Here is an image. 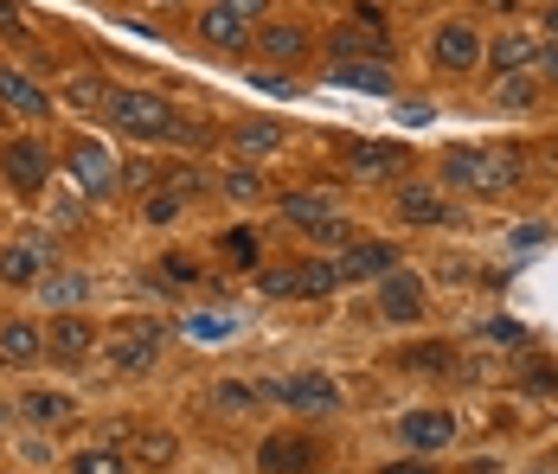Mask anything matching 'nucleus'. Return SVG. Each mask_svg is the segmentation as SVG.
<instances>
[{
  "instance_id": "obj_42",
  "label": "nucleus",
  "mask_w": 558,
  "mask_h": 474,
  "mask_svg": "<svg viewBox=\"0 0 558 474\" xmlns=\"http://www.w3.org/2000/svg\"><path fill=\"white\" fill-rule=\"evenodd\" d=\"M219 7H231L244 26H264V20H270V0H219Z\"/></svg>"
},
{
  "instance_id": "obj_26",
  "label": "nucleus",
  "mask_w": 558,
  "mask_h": 474,
  "mask_svg": "<svg viewBox=\"0 0 558 474\" xmlns=\"http://www.w3.org/2000/svg\"><path fill=\"white\" fill-rule=\"evenodd\" d=\"M328 52H335V64L340 58H379V64H391V46H386V33H360V26H340L335 39H328Z\"/></svg>"
},
{
  "instance_id": "obj_29",
  "label": "nucleus",
  "mask_w": 558,
  "mask_h": 474,
  "mask_svg": "<svg viewBox=\"0 0 558 474\" xmlns=\"http://www.w3.org/2000/svg\"><path fill=\"white\" fill-rule=\"evenodd\" d=\"M206 404H213L219 417H244V411H257V404H264V391H257V385H244V378H219V385L206 391Z\"/></svg>"
},
{
  "instance_id": "obj_41",
  "label": "nucleus",
  "mask_w": 558,
  "mask_h": 474,
  "mask_svg": "<svg viewBox=\"0 0 558 474\" xmlns=\"http://www.w3.org/2000/svg\"><path fill=\"white\" fill-rule=\"evenodd\" d=\"M308 238H322V244H353V224H347V218H322V224H308Z\"/></svg>"
},
{
  "instance_id": "obj_32",
  "label": "nucleus",
  "mask_w": 558,
  "mask_h": 474,
  "mask_svg": "<svg viewBox=\"0 0 558 474\" xmlns=\"http://www.w3.org/2000/svg\"><path fill=\"white\" fill-rule=\"evenodd\" d=\"M219 251H225V264L257 269V257H264V238H257L251 224H238V231H225V238H219Z\"/></svg>"
},
{
  "instance_id": "obj_44",
  "label": "nucleus",
  "mask_w": 558,
  "mask_h": 474,
  "mask_svg": "<svg viewBox=\"0 0 558 474\" xmlns=\"http://www.w3.org/2000/svg\"><path fill=\"white\" fill-rule=\"evenodd\" d=\"M379 474H437V469H430V462H386Z\"/></svg>"
},
{
  "instance_id": "obj_5",
  "label": "nucleus",
  "mask_w": 558,
  "mask_h": 474,
  "mask_svg": "<svg viewBox=\"0 0 558 474\" xmlns=\"http://www.w3.org/2000/svg\"><path fill=\"white\" fill-rule=\"evenodd\" d=\"M322 469V442L308 429H277L257 442V474H315Z\"/></svg>"
},
{
  "instance_id": "obj_17",
  "label": "nucleus",
  "mask_w": 558,
  "mask_h": 474,
  "mask_svg": "<svg viewBox=\"0 0 558 474\" xmlns=\"http://www.w3.org/2000/svg\"><path fill=\"white\" fill-rule=\"evenodd\" d=\"M251 33H257V26H244V20H238L231 7H219V0L199 13V46H213V52H251Z\"/></svg>"
},
{
  "instance_id": "obj_39",
  "label": "nucleus",
  "mask_w": 558,
  "mask_h": 474,
  "mask_svg": "<svg viewBox=\"0 0 558 474\" xmlns=\"http://www.w3.org/2000/svg\"><path fill=\"white\" fill-rule=\"evenodd\" d=\"M135 455H142V462H155V469H168V462H173V436H168V429L142 436V442H135Z\"/></svg>"
},
{
  "instance_id": "obj_22",
  "label": "nucleus",
  "mask_w": 558,
  "mask_h": 474,
  "mask_svg": "<svg viewBox=\"0 0 558 474\" xmlns=\"http://www.w3.org/2000/svg\"><path fill=\"white\" fill-rule=\"evenodd\" d=\"M33 289L46 295V308H58V315H64V308H84V302H90V276H77V269H46V276L33 282Z\"/></svg>"
},
{
  "instance_id": "obj_38",
  "label": "nucleus",
  "mask_w": 558,
  "mask_h": 474,
  "mask_svg": "<svg viewBox=\"0 0 558 474\" xmlns=\"http://www.w3.org/2000/svg\"><path fill=\"white\" fill-rule=\"evenodd\" d=\"M116 186H129V193H155V186H161V167H148V160H129Z\"/></svg>"
},
{
  "instance_id": "obj_7",
  "label": "nucleus",
  "mask_w": 558,
  "mask_h": 474,
  "mask_svg": "<svg viewBox=\"0 0 558 474\" xmlns=\"http://www.w3.org/2000/svg\"><path fill=\"white\" fill-rule=\"evenodd\" d=\"M379 315L391 320V327H411V320L430 315V289H424V276L417 269H386L379 276Z\"/></svg>"
},
{
  "instance_id": "obj_4",
  "label": "nucleus",
  "mask_w": 558,
  "mask_h": 474,
  "mask_svg": "<svg viewBox=\"0 0 558 474\" xmlns=\"http://www.w3.org/2000/svg\"><path fill=\"white\" fill-rule=\"evenodd\" d=\"M482 52H488V39H482L469 20H444V26L430 33V64H437L444 77H469V71H482Z\"/></svg>"
},
{
  "instance_id": "obj_34",
  "label": "nucleus",
  "mask_w": 558,
  "mask_h": 474,
  "mask_svg": "<svg viewBox=\"0 0 558 474\" xmlns=\"http://www.w3.org/2000/svg\"><path fill=\"white\" fill-rule=\"evenodd\" d=\"M122 469H129V462L116 455L110 442H97V449H77V455H71V474H122Z\"/></svg>"
},
{
  "instance_id": "obj_15",
  "label": "nucleus",
  "mask_w": 558,
  "mask_h": 474,
  "mask_svg": "<svg viewBox=\"0 0 558 474\" xmlns=\"http://www.w3.org/2000/svg\"><path fill=\"white\" fill-rule=\"evenodd\" d=\"M46 360V327L26 315L0 320V366H39Z\"/></svg>"
},
{
  "instance_id": "obj_35",
  "label": "nucleus",
  "mask_w": 558,
  "mask_h": 474,
  "mask_svg": "<svg viewBox=\"0 0 558 474\" xmlns=\"http://www.w3.org/2000/svg\"><path fill=\"white\" fill-rule=\"evenodd\" d=\"M180 206H186V199H180V193H168V186L142 193V218H148V224H173V218H180Z\"/></svg>"
},
{
  "instance_id": "obj_16",
  "label": "nucleus",
  "mask_w": 558,
  "mask_h": 474,
  "mask_svg": "<svg viewBox=\"0 0 558 474\" xmlns=\"http://www.w3.org/2000/svg\"><path fill=\"white\" fill-rule=\"evenodd\" d=\"M282 142H289V129H282V122H270V116H251V122H238V129H231V155L244 160V167L270 160Z\"/></svg>"
},
{
  "instance_id": "obj_30",
  "label": "nucleus",
  "mask_w": 558,
  "mask_h": 474,
  "mask_svg": "<svg viewBox=\"0 0 558 474\" xmlns=\"http://www.w3.org/2000/svg\"><path fill=\"white\" fill-rule=\"evenodd\" d=\"M110 84L97 77V71H77V77H64V104L71 109H110Z\"/></svg>"
},
{
  "instance_id": "obj_2",
  "label": "nucleus",
  "mask_w": 558,
  "mask_h": 474,
  "mask_svg": "<svg viewBox=\"0 0 558 474\" xmlns=\"http://www.w3.org/2000/svg\"><path fill=\"white\" fill-rule=\"evenodd\" d=\"M173 104L161 90H116L110 97V129L116 135H129V142H168L173 135Z\"/></svg>"
},
{
  "instance_id": "obj_33",
  "label": "nucleus",
  "mask_w": 558,
  "mask_h": 474,
  "mask_svg": "<svg viewBox=\"0 0 558 474\" xmlns=\"http://www.w3.org/2000/svg\"><path fill=\"white\" fill-rule=\"evenodd\" d=\"M495 104L501 109H533L539 104V77H533V71H507L501 90H495Z\"/></svg>"
},
{
  "instance_id": "obj_19",
  "label": "nucleus",
  "mask_w": 558,
  "mask_h": 474,
  "mask_svg": "<svg viewBox=\"0 0 558 474\" xmlns=\"http://www.w3.org/2000/svg\"><path fill=\"white\" fill-rule=\"evenodd\" d=\"M46 269H52V251L46 244H7L0 251V282H13V289H33Z\"/></svg>"
},
{
  "instance_id": "obj_1",
  "label": "nucleus",
  "mask_w": 558,
  "mask_h": 474,
  "mask_svg": "<svg viewBox=\"0 0 558 474\" xmlns=\"http://www.w3.org/2000/svg\"><path fill=\"white\" fill-rule=\"evenodd\" d=\"M444 180L475 193V199H501L520 186V148H449Z\"/></svg>"
},
{
  "instance_id": "obj_36",
  "label": "nucleus",
  "mask_w": 558,
  "mask_h": 474,
  "mask_svg": "<svg viewBox=\"0 0 558 474\" xmlns=\"http://www.w3.org/2000/svg\"><path fill=\"white\" fill-rule=\"evenodd\" d=\"M161 186L180 193V199H199V193H206V173H199V167H168V173H161Z\"/></svg>"
},
{
  "instance_id": "obj_21",
  "label": "nucleus",
  "mask_w": 558,
  "mask_h": 474,
  "mask_svg": "<svg viewBox=\"0 0 558 474\" xmlns=\"http://www.w3.org/2000/svg\"><path fill=\"white\" fill-rule=\"evenodd\" d=\"M20 411H26V423H39V429H64V423L77 417V398H71V391H46V385H33V391L20 398Z\"/></svg>"
},
{
  "instance_id": "obj_6",
  "label": "nucleus",
  "mask_w": 558,
  "mask_h": 474,
  "mask_svg": "<svg viewBox=\"0 0 558 474\" xmlns=\"http://www.w3.org/2000/svg\"><path fill=\"white\" fill-rule=\"evenodd\" d=\"M64 160H71V180H77L90 199H110L116 180H122V167H116V148H110V142H97V135H77Z\"/></svg>"
},
{
  "instance_id": "obj_14",
  "label": "nucleus",
  "mask_w": 558,
  "mask_h": 474,
  "mask_svg": "<svg viewBox=\"0 0 558 474\" xmlns=\"http://www.w3.org/2000/svg\"><path fill=\"white\" fill-rule=\"evenodd\" d=\"M0 104L13 109V116H26V122H46V116H52V97H46L39 77H26L20 64H0Z\"/></svg>"
},
{
  "instance_id": "obj_3",
  "label": "nucleus",
  "mask_w": 558,
  "mask_h": 474,
  "mask_svg": "<svg viewBox=\"0 0 558 474\" xmlns=\"http://www.w3.org/2000/svg\"><path fill=\"white\" fill-rule=\"evenodd\" d=\"M97 347L110 353L116 372H155L161 353H168V327H161L155 315H135V320H122V327H110Z\"/></svg>"
},
{
  "instance_id": "obj_31",
  "label": "nucleus",
  "mask_w": 558,
  "mask_h": 474,
  "mask_svg": "<svg viewBox=\"0 0 558 474\" xmlns=\"http://www.w3.org/2000/svg\"><path fill=\"white\" fill-rule=\"evenodd\" d=\"M225 199H231V206H264L270 186H264L257 167H231V173H225Z\"/></svg>"
},
{
  "instance_id": "obj_20",
  "label": "nucleus",
  "mask_w": 558,
  "mask_h": 474,
  "mask_svg": "<svg viewBox=\"0 0 558 474\" xmlns=\"http://www.w3.org/2000/svg\"><path fill=\"white\" fill-rule=\"evenodd\" d=\"M398 218H404V224H449L456 211H449V199L437 186H417V180H411V186H398Z\"/></svg>"
},
{
  "instance_id": "obj_25",
  "label": "nucleus",
  "mask_w": 558,
  "mask_h": 474,
  "mask_svg": "<svg viewBox=\"0 0 558 474\" xmlns=\"http://www.w3.org/2000/svg\"><path fill=\"white\" fill-rule=\"evenodd\" d=\"M533 58H539V46L526 39V33H501V39H488V52H482V64H495V71H533Z\"/></svg>"
},
{
  "instance_id": "obj_24",
  "label": "nucleus",
  "mask_w": 558,
  "mask_h": 474,
  "mask_svg": "<svg viewBox=\"0 0 558 474\" xmlns=\"http://www.w3.org/2000/svg\"><path fill=\"white\" fill-rule=\"evenodd\" d=\"M335 84L386 97V90H391V64H379V58H340V64H335Z\"/></svg>"
},
{
  "instance_id": "obj_8",
  "label": "nucleus",
  "mask_w": 558,
  "mask_h": 474,
  "mask_svg": "<svg viewBox=\"0 0 558 474\" xmlns=\"http://www.w3.org/2000/svg\"><path fill=\"white\" fill-rule=\"evenodd\" d=\"M97 340H104V333L77 315V308H64V315L46 320V360H52V366H84V360L97 353Z\"/></svg>"
},
{
  "instance_id": "obj_10",
  "label": "nucleus",
  "mask_w": 558,
  "mask_h": 474,
  "mask_svg": "<svg viewBox=\"0 0 558 474\" xmlns=\"http://www.w3.org/2000/svg\"><path fill=\"white\" fill-rule=\"evenodd\" d=\"M404 167H411V148H398V142H353V148H347V173H353L360 186L404 180Z\"/></svg>"
},
{
  "instance_id": "obj_18",
  "label": "nucleus",
  "mask_w": 558,
  "mask_h": 474,
  "mask_svg": "<svg viewBox=\"0 0 558 474\" xmlns=\"http://www.w3.org/2000/svg\"><path fill=\"white\" fill-rule=\"evenodd\" d=\"M398 436H404V449H449L456 442V417L449 411H404L398 417Z\"/></svg>"
},
{
  "instance_id": "obj_28",
  "label": "nucleus",
  "mask_w": 558,
  "mask_h": 474,
  "mask_svg": "<svg viewBox=\"0 0 558 474\" xmlns=\"http://www.w3.org/2000/svg\"><path fill=\"white\" fill-rule=\"evenodd\" d=\"M404 372H424V378H444L449 360H456V347H444V340H417V347H398L391 353Z\"/></svg>"
},
{
  "instance_id": "obj_23",
  "label": "nucleus",
  "mask_w": 558,
  "mask_h": 474,
  "mask_svg": "<svg viewBox=\"0 0 558 474\" xmlns=\"http://www.w3.org/2000/svg\"><path fill=\"white\" fill-rule=\"evenodd\" d=\"M335 289H347L335 257H302V264H295V295H302V302H322V295H335Z\"/></svg>"
},
{
  "instance_id": "obj_13",
  "label": "nucleus",
  "mask_w": 558,
  "mask_h": 474,
  "mask_svg": "<svg viewBox=\"0 0 558 474\" xmlns=\"http://www.w3.org/2000/svg\"><path fill=\"white\" fill-rule=\"evenodd\" d=\"M251 46H257V58H270V64H302V58H308V26H295V20H264V26L251 33Z\"/></svg>"
},
{
  "instance_id": "obj_45",
  "label": "nucleus",
  "mask_w": 558,
  "mask_h": 474,
  "mask_svg": "<svg viewBox=\"0 0 558 474\" xmlns=\"http://www.w3.org/2000/svg\"><path fill=\"white\" fill-rule=\"evenodd\" d=\"M546 33L558 39V0H546Z\"/></svg>"
},
{
  "instance_id": "obj_40",
  "label": "nucleus",
  "mask_w": 558,
  "mask_h": 474,
  "mask_svg": "<svg viewBox=\"0 0 558 474\" xmlns=\"http://www.w3.org/2000/svg\"><path fill=\"white\" fill-rule=\"evenodd\" d=\"M161 276H168V282H199V264H193L186 251H168V257H161Z\"/></svg>"
},
{
  "instance_id": "obj_9",
  "label": "nucleus",
  "mask_w": 558,
  "mask_h": 474,
  "mask_svg": "<svg viewBox=\"0 0 558 474\" xmlns=\"http://www.w3.org/2000/svg\"><path fill=\"white\" fill-rule=\"evenodd\" d=\"M270 398H282V404L302 411V417H335L340 411V385L328 378V372H295V378L270 385Z\"/></svg>"
},
{
  "instance_id": "obj_43",
  "label": "nucleus",
  "mask_w": 558,
  "mask_h": 474,
  "mask_svg": "<svg viewBox=\"0 0 558 474\" xmlns=\"http://www.w3.org/2000/svg\"><path fill=\"white\" fill-rule=\"evenodd\" d=\"M533 77H539V84H558V39H553V46H539V58H533Z\"/></svg>"
},
{
  "instance_id": "obj_12",
  "label": "nucleus",
  "mask_w": 558,
  "mask_h": 474,
  "mask_svg": "<svg viewBox=\"0 0 558 474\" xmlns=\"http://www.w3.org/2000/svg\"><path fill=\"white\" fill-rule=\"evenodd\" d=\"M398 257H404V251H398L391 238H353L335 264H340V282H379L386 269H398Z\"/></svg>"
},
{
  "instance_id": "obj_11",
  "label": "nucleus",
  "mask_w": 558,
  "mask_h": 474,
  "mask_svg": "<svg viewBox=\"0 0 558 474\" xmlns=\"http://www.w3.org/2000/svg\"><path fill=\"white\" fill-rule=\"evenodd\" d=\"M0 173H7V186H13V193H26V199H33V193L52 180V155H46L39 142H26V135H20V142H7V148H0Z\"/></svg>"
},
{
  "instance_id": "obj_37",
  "label": "nucleus",
  "mask_w": 558,
  "mask_h": 474,
  "mask_svg": "<svg viewBox=\"0 0 558 474\" xmlns=\"http://www.w3.org/2000/svg\"><path fill=\"white\" fill-rule=\"evenodd\" d=\"M257 289H264L270 302H289V295H295V269H282V264L257 269Z\"/></svg>"
},
{
  "instance_id": "obj_27",
  "label": "nucleus",
  "mask_w": 558,
  "mask_h": 474,
  "mask_svg": "<svg viewBox=\"0 0 558 474\" xmlns=\"http://www.w3.org/2000/svg\"><path fill=\"white\" fill-rule=\"evenodd\" d=\"M340 199L335 193H282V218L295 224V231H308V224H322V218H335Z\"/></svg>"
}]
</instances>
